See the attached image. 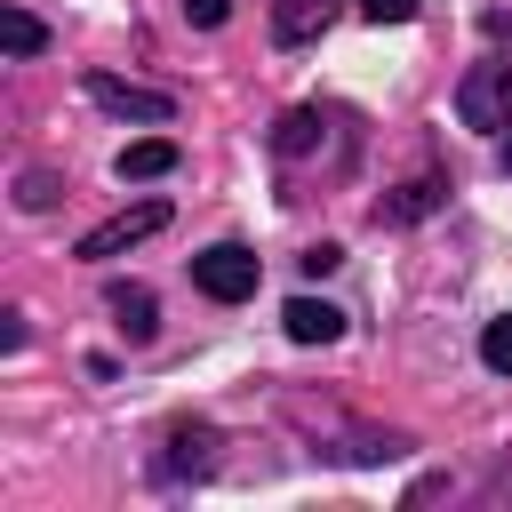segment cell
I'll return each mask as SVG.
<instances>
[{
	"label": "cell",
	"mask_w": 512,
	"mask_h": 512,
	"mask_svg": "<svg viewBox=\"0 0 512 512\" xmlns=\"http://www.w3.org/2000/svg\"><path fill=\"white\" fill-rule=\"evenodd\" d=\"M456 120L480 136H504L512 128V64H472L456 80Z\"/></svg>",
	"instance_id": "1"
},
{
	"label": "cell",
	"mask_w": 512,
	"mask_h": 512,
	"mask_svg": "<svg viewBox=\"0 0 512 512\" xmlns=\"http://www.w3.org/2000/svg\"><path fill=\"white\" fill-rule=\"evenodd\" d=\"M192 288L216 296V304H240V296H256V256L240 240H216V248L192 256Z\"/></svg>",
	"instance_id": "2"
},
{
	"label": "cell",
	"mask_w": 512,
	"mask_h": 512,
	"mask_svg": "<svg viewBox=\"0 0 512 512\" xmlns=\"http://www.w3.org/2000/svg\"><path fill=\"white\" fill-rule=\"evenodd\" d=\"M88 96H96L112 120H144V128H168V120H176V96H168V88H136V80H120V72H88Z\"/></svg>",
	"instance_id": "3"
},
{
	"label": "cell",
	"mask_w": 512,
	"mask_h": 512,
	"mask_svg": "<svg viewBox=\"0 0 512 512\" xmlns=\"http://www.w3.org/2000/svg\"><path fill=\"white\" fill-rule=\"evenodd\" d=\"M160 224H168V200H136V208H120V216L88 224V232H80V256H88V264H104V256H120V248L152 240Z\"/></svg>",
	"instance_id": "4"
},
{
	"label": "cell",
	"mask_w": 512,
	"mask_h": 512,
	"mask_svg": "<svg viewBox=\"0 0 512 512\" xmlns=\"http://www.w3.org/2000/svg\"><path fill=\"white\" fill-rule=\"evenodd\" d=\"M280 328H288L296 344H336V336H344V312L320 304V296H288V304H280Z\"/></svg>",
	"instance_id": "5"
},
{
	"label": "cell",
	"mask_w": 512,
	"mask_h": 512,
	"mask_svg": "<svg viewBox=\"0 0 512 512\" xmlns=\"http://www.w3.org/2000/svg\"><path fill=\"white\" fill-rule=\"evenodd\" d=\"M336 24V0H280L272 8V40L280 48H304V40H320Z\"/></svg>",
	"instance_id": "6"
},
{
	"label": "cell",
	"mask_w": 512,
	"mask_h": 512,
	"mask_svg": "<svg viewBox=\"0 0 512 512\" xmlns=\"http://www.w3.org/2000/svg\"><path fill=\"white\" fill-rule=\"evenodd\" d=\"M104 304H112V320H120V336L128 344H152V328H160V304H152V288H104Z\"/></svg>",
	"instance_id": "7"
},
{
	"label": "cell",
	"mask_w": 512,
	"mask_h": 512,
	"mask_svg": "<svg viewBox=\"0 0 512 512\" xmlns=\"http://www.w3.org/2000/svg\"><path fill=\"white\" fill-rule=\"evenodd\" d=\"M112 168H120V184H152V176H168V168H176V144H168V136H136Z\"/></svg>",
	"instance_id": "8"
},
{
	"label": "cell",
	"mask_w": 512,
	"mask_h": 512,
	"mask_svg": "<svg viewBox=\"0 0 512 512\" xmlns=\"http://www.w3.org/2000/svg\"><path fill=\"white\" fill-rule=\"evenodd\" d=\"M440 192H448L440 176H416V184H400L376 216H384V224H416V216H432V208H440Z\"/></svg>",
	"instance_id": "9"
},
{
	"label": "cell",
	"mask_w": 512,
	"mask_h": 512,
	"mask_svg": "<svg viewBox=\"0 0 512 512\" xmlns=\"http://www.w3.org/2000/svg\"><path fill=\"white\" fill-rule=\"evenodd\" d=\"M168 448H176V456H168V472H208L216 432H208V424H176V432H168Z\"/></svg>",
	"instance_id": "10"
},
{
	"label": "cell",
	"mask_w": 512,
	"mask_h": 512,
	"mask_svg": "<svg viewBox=\"0 0 512 512\" xmlns=\"http://www.w3.org/2000/svg\"><path fill=\"white\" fill-rule=\"evenodd\" d=\"M0 48H8V56H40V48H48L40 16H24V8H0Z\"/></svg>",
	"instance_id": "11"
},
{
	"label": "cell",
	"mask_w": 512,
	"mask_h": 512,
	"mask_svg": "<svg viewBox=\"0 0 512 512\" xmlns=\"http://www.w3.org/2000/svg\"><path fill=\"white\" fill-rule=\"evenodd\" d=\"M272 144H280V160H304V152L320 144V112H288V120L272 128Z\"/></svg>",
	"instance_id": "12"
},
{
	"label": "cell",
	"mask_w": 512,
	"mask_h": 512,
	"mask_svg": "<svg viewBox=\"0 0 512 512\" xmlns=\"http://www.w3.org/2000/svg\"><path fill=\"white\" fill-rule=\"evenodd\" d=\"M480 360H488V368H496V376H512V312H504V320H488V328H480Z\"/></svg>",
	"instance_id": "13"
},
{
	"label": "cell",
	"mask_w": 512,
	"mask_h": 512,
	"mask_svg": "<svg viewBox=\"0 0 512 512\" xmlns=\"http://www.w3.org/2000/svg\"><path fill=\"white\" fill-rule=\"evenodd\" d=\"M352 8H360L368 24H408V16H416V0H352Z\"/></svg>",
	"instance_id": "14"
},
{
	"label": "cell",
	"mask_w": 512,
	"mask_h": 512,
	"mask_svg": "<svg viewBox=\"0 0 512 512\" xmlns=\"http://www.w3.org/2000/svg\"><path fill=\"white\" fill-rule=\"evenodd\" d=\"M232 16V0H184V24H200V32H216Z\"/></svg>",
	"instance_id": "15"
},
{
	"label": "cell",
	"mask_w": 512,
	"mask_h": 512,
	"mask_svg": "<svg viewBox=\"0 0 512 512\" xmlns=\"http://www.w3.org/2000/svg\"><path fill=\"white\" fill-rule=\"evenodd\" d=\"M336 264H344V248H336V240H320V248H304V272H336Z\"/></svg>",
	"instance_id": "16"
},
{
	"label": "cell",
	"mask_w": 512,
	"mask_h": 512,
	"mask_svg": "<svg viewBox=\"0 0 512 512\" xmlns=\"http://www.w3.org/2000/svg\"><path fill=\"white\" fill-rule=\"evenodd\" d=\"M16 200H24V208H48V200H56V184H48V176H24V192H16Z\"/></svg>",
	"instance_id": "17"
},
{
	"label": "cell",
	"mask_w": 512,
	"mask_h": 512,
	"mask_svg": "<svg viewBox=\"0 0 512 512\" xmlns=\"http://www.w3.org/2000/svg\"><path fill=\"white\" fill-rule=\"evenodd\" d=\"M504 168H512V128H504Z\"/></svg>",
	"instance_id": "18"
}]
</instances>
